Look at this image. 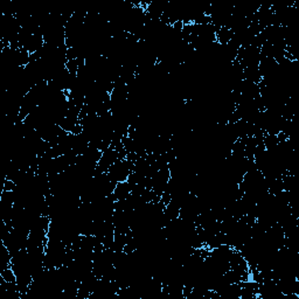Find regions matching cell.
<instances>
[{
	"label": "cell",
	"instance_id": "cell-1",
	"mask_svg": "<svg viewBox=\"0 0 299 299\" xmlns=\"http://www.w3.org/2000/svg\"><path fill=\"white\" fill-rule=\"evenodd\" d=\"M135 169V162L129 159L128 157L124 159H119L115 162L114 165L109 168V171L106 172L108 177L111 179L115 184L118 182L128 181V179L130 178Z\"/></svg>",
	"mask_w": 299,
	"mask_h": 299
},
{
	"label": "cell",
	"instance_id": "cell-2",
	"mask_svg": "<svg viewBox=\"0 0 299 299\" xmlns=\"http://www.w3.org/2000/svg\"><path fill=\"white\" fill-rule=\"evenodd\" d=\"M132 188L134 187L129 181L118 182V184H116L114 192H112V198L115 199V201L126 200L132 193Z\"/></svg>",
	"mask_w": 299,
	"mask_h": 299
},
{
	"label": "cell",
	"instance_id": "cell-3",
	"mask_svg": "<svg viewBox=\"0 0 299 299\" xmlns=\"http://www.w3.org/2000/svg\"><path fill=\"white\" fill-rule=\"evenodd\" d=\"M0 277H1L2 281L7 282V283H16V275L12 267L6 268L4 270L0 271Z\"/></svg>",
	"mask_w": 299,
	"mask_h": 299
}]
</instances>
